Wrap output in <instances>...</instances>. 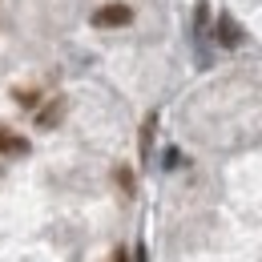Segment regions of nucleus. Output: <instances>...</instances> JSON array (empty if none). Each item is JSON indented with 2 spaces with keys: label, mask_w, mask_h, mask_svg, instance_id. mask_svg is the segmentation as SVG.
Listing matches in <instances>:
<instances>
[{
  "label": "nucleus",
  "mask_w": 262,
  "mask_h": 262,
  "mask_svg": "<svg viewBox=\"0 0 262 262\" xmlns=\"http://www.w3.org/2000/svg\"><path fill=\"white\" fill-rule=\"evenodd\" d=\"M129 20H133V8H129V4H121V0L101 4L97 12H93V25H97V29H125Z\"/></svg>",
  "instance_id": "obj_1"
},
{
  "label": "nucleus",
  "mask_w": 262,
  "mask_h": 262,
  "mask_svg": "<svg viewBox=\"0 0 262 262\" xmlns=\"http://www.w3.org/2000/svg\"><path fill=\"white\" fill-rule=\"evenodd\" d=\"M61 117H65V97H53L36 113V129H53V125H61Z\"/></svg>",
  "instance_id": "obj_2"
},
{
  "label": "nucleus",
  "mask_w": 262,
  "mask_h": 262,
  "mask_svg": "<svg viewBox=\"0 0 262 262\" xmlns=\"http://www.w3.org/2000/svg\"><path fill=\"white\" fill-rule=\"evenodd\" d=\"M0 154H29V141L16 137V133H8L4 125H0Z\"/></svg>",
  "instance_id": "obj_3"
},
{
  "label": "nucleus",
  "mask_w": 262,
  "mask_h": 262,
  "mask_svg": "<svg viewBox=\"0 0 262 262\" xmlns=\"http://www.w3.org/2000/svg\"><path fill=\"white\" fill-rule=\"evenodd\" d=\"M218 40H222L226 49H234V45L242 40V33H238V25H234L230 16H218Z\"/></svg>",
  "instance_id": "obj_4"
},
{
  "label": "nucleus",
  "mask_w": 262,
  "mask_h": 262,
  "mask_svg": "<svg viewBox=\"0 0 262 262\" xmlns=\"http://www.w3.org/2000/svg\"><path fill=\"white\" fill-rule=\"evenodd\" d=\"M154 129H158V113L145 117V129H141V158H149V141H154Z\"/></svg>",
  "instance_id": "obj_5"
},
{
  "label": "nucleus",
  "mask_w": 262,
  "mask_h": 262,
  "mask_svg": "<svg viewBox=\"0 0 262 262\" xmlns=\"http://www.w3.org/2000/svg\"><path fill=\"white\" fill-rule=\"evenodd\" d=\"M117 186H121L125 194H133V173H129V169H125V165L117 169Z\"/></svg>",
  "instance_id": "obj_6"
},
{
  "label": "nucleus",
  "mask_w": 262,
  "mask_h": 262,
  "mask_svg": "<svg viewBox=\"0 0 262 262\" xmlns=\"http://www.w3.org/2000/svg\"><path fill=\"white\" fill-rule=\"evenodd\" d=\"M109 262H125V246H117V250H113V258Z\"/></svg>",
  "instance_id": "obj_7"
}]
</instances>
